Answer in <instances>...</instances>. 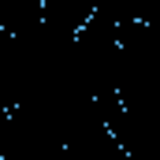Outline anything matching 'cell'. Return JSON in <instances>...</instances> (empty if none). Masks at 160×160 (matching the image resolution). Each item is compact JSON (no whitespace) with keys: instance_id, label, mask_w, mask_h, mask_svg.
I'll return each mask as SVG.
<instances>
[{"instance_id":"cell-1","label":"cell","mask_w":160,"mask_h":160,"mask_svg":"<svg viewBox=\"0 0 160 160\" xmlns=\"http://www.w3.org/2000/svg\"><path fill=\"white\" fill-rule=\"evenodd\" d=\"M41 4H45V22L71 34H78L93 19V0H41Z\"/></svg>"}]
</instances>
